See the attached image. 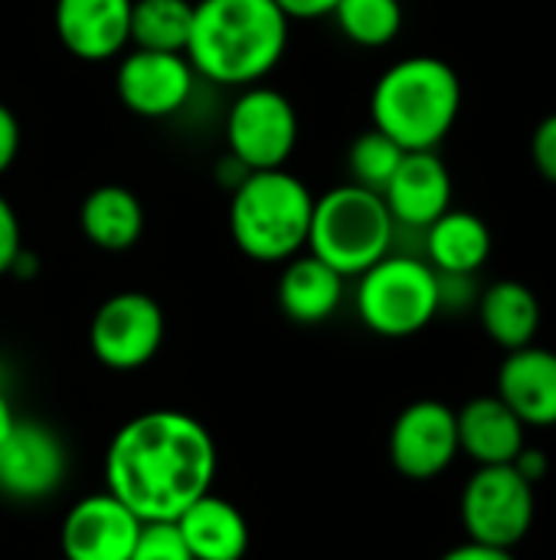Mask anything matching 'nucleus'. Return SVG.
<instances>
[{
	"label": "nucleus",
	"mask_w": 556,
	"mask_h": 560,
	"mask_svg": "<svg viewBox=\"0 0 556 560\" xmlns=\"http://www.w3.org/2000/svg\"><path fill=\"white\" fill-rule=\"evenodd\" d=\"M220 453L213 433L184 410H147L108 443L105 486L141 522H177L213 492Z\"/></svg>",
	"instance_id": "1"
},
{
	"label": "nucleus",
	"mask_w": 556,
	"mask_h": 560,
	"mask_svg": "<svg viewBox=\"0 0 556 560\" xmlns=\"http://www.w3.org/2000/svg\"><path fill=\"white\" fill-rule=\"evenodd\" d=\"M288 33L292 20L275 0H193L184 56L203 82L246 89L282 62Z\"/></svg>",
	"instance_id": "2"
},
{
	"label": "nucleus",
	"mask_w": 556,
	"mask_h": 560,
	"mask_svg": "<svg viewBox=\"0 0 556 560\" xmlns=\"http://www.w3.org/2000/svg\"><path fill=\"white\" fill-rule=\"evenodd\" d=\"M462 112V79L439 56H406L380 72L370 92L374 128L403 151H436Z\"/></svg>",
	"instance_id": "3"
},
{
	"label": "nucleus",
	"mask_w": 556,
	"mask_h": 560,
	"mask_svg": "<svg viewBox=\"0 0 556 560\" xmlns=\"http://www.w3.org/2000/svg\"><path fill=\"white\" fill-rule=\"evenodd\" d=\"M311 213V187L285 167L249 171L229 190V236L252 262H288L308 249Z\"/></svg>",
	"instance_id": "4"
},
{
	"label": "nucleus",
	"mask_w": 556,
	"mask_h": 560,
	"mask_svg": "<svg viewBox=\"0 0 556 560\" xmlns=\"http://www.w3.org/2000/svg\"><path fill=\"white\" fill-rule=\"evenodd\" d=\"M397 246V223L377 190L341 184L315 197L308 253L344 279L367 272Z\"/></svg>",
	"instance_id": "5"
},
{
	"label": "nucleus",
	"mask_w": 556,
	"mask_h": 560,
	"mask_svg": "<svg viewBox=\"0 0 556 560\" xmlns=\"http://www.w3.org/2000/svg\"><path fill=\"white\" fill-rule=\"evenodd\" d=\"M357 315L380 338L419 335L439 315V276L416 253H387L357 276Z\"/></svg>",
	"instance_id": "6"
},
{
	"label": "nucleus",
	"mask_w": 556,
	"mask_h": 560,
	"mask_svg": "<svg viewBox=\"0 0 556 560\" xmlns=\"http://www.w3.org/2000/svg\"><path fill=\"white\" fill-rule=\"evenodd\" d=\"M459 518L469 541L514 551L534 528L537 489L524 482L511 463L475 466L459 499Z\"/></svg>",
	"instance_id": "7"
},
{
	"label": "nucleus",
	"mask_w": 556,
	"mask_h": 560,
	"mask_svg": "<svg viewBox=\"0 0 556 560\" xmlns=\"http://www.w3.org/2000/svg\"><path fill=\"white\" fill-rule=\"evenodd\" d=\"M226 154L249 171L285 167L298 148V112L272 85H246L226 108Z\"/></svg>",
	"instance_id": "8"
},
{
	"label": "nucleus",
	"mask_w": 556,
	"mask_h": 560,
	"mask_svg": "<svg viewBox=\"0 0 556 560\" xmlns=\"http://www.w3.org/2000/svg\"><path fill=\"white\" fill-rule=\"evenodd\" d=\"M164 308L147 292L108 295L88 325V348L108 371H138L151 364L164 345Z\"/></svg>",
	"instance_id": "9"
},
{
	"label": "nucleus",
	"mask_w": 556,
	"mask_h": 560,
	"mask_svg": "<svg viewBox=\"0 0 556 560\" xmlns=\"http://www.w3.org/2000/svg\"><path fill=\"white\" fill-rule=\"evenodd\" d=\"M197 69L184 52H154V49H125L115 92L121 105L138 118H174L180 115L197 92Z\"/></svg>",
	"instance_id": "10"
},
{
	"label": "nucleus",
	"mask_w": 556,
	"mask_h": 560,
	"mask_svg": "<svg viewBox=\"0 0 556 560\" xmlns=\"http://www.w3.org/2000/svg\"><path fill=\"white\" fill-rule=\"evenodd\" d=\"M390 463L413 482L442 476L459 459L456 410L442 400H413L390 427Z\"/></svg>",
	"instance_id": "11"
},
{
	"label": "nucleus",
	"mask_w": 556,
	"mask_h": 560,
	"mask_svg": "<svg viewBox=\"0 0 556 560\" xmlns=\"http://www.w3.org/2000/svg\"><path fill=\"white\" fill-rule=\"evenodd\" d=\"M69 472V453L59 433L39 420H16L0 443V492L16 502L49 499Z\"/></svg>",
	"instance_id": "12"
},
{
	"label": "nucleus",
	"mask_w": 556,
	"mask_h": 560,
	"mask_svg": "<svg viewBox=\"0 0 556 560\" xmlns=\"http://www.w3.org/2000/svg\"><path fill=\"white\" fill-rule=\"evenodd\" d=\"M144 522L118 502L108 489L79 499L59 532V548L66 560H128Z\"/></svg>",
	"instance_id": "13"
},
{
	"label": "nucleus",
	"mask_w": 556,
	"mask_h": 560,
	"mask_svg": "<svg viewBox=\"0 0 556 560\" xmlns=\"http://www.w3.org/2000/svg\"><path fill=\"white\" fill-rule=\"evenodd\" d=\"M134 0H56L52 26L62 49L82 62H108L131 46Z\"/></svg>",
	"instance_id": "14"
},
{
	"label": "nucleus",
	"mask_w": 556,
	"mask_h": 560,
	"mask_svg": "<svg viewBox=\"0 0 556 560\" xmlns=\"http://www.w3.org/2000/svg\"><path fill=\"white\" fill-rule=\"evenodd\" d=\"M380 197L397 230L423 233L452 207V174L436 151H406Z\"/></svg>",
	"instance_id": "15"
},
{
	"label": "nucleus",
	"mask_w": 556,
	"mask_h": 560,
	"mask_svg": "<svg viewBox=\"0 0 556 560\" xmlns=\"http://www.w3.org/2000/svg\"><path fill=\"white\" fill-rule=\"evenodd\" d=\"M498 397L528 430L556 427V351L518 348L498 368Z\"/></svg>",
	"instance_id": "16"
},
{
	"label": "nucleus",
	"mask_w": 556,
	"mask_h": 560,
	"mask_svg": "<svg viewBox=\"0 0 556 560\" xmlns=\"http://www.w3.org/2000/svg\"><path fill=\"white\" fill-rule=\"evenodd\" d=\"M456 430L459 453H465L475 466H508L528 446V427L498 394L472 397L462 410H456Z\"/></svg>",
	"instance_id": "17"
},
{
	"label": "nucleus",
	"mask_w": 556,
	"mask_h": 560,
	"mask_svg": "<svg viewBox=\"0 0 556 560\" xmlns=\"http://www.w3.org/2000/svg\"><path fill=\"white\" fill-rule=\"evenodd\" d=\"M344 276L311 253H298L279 276V308L288 322L321 325L344 302Z\"/></svg>",
	"instance_id": "18"
},
{
	"label": "nucleus",
	"mask_w": 556,
	"mask_h": 560,
	"mask_svg": "<svg viewBox=\"0 0 556 560\" xmlns=\"http://www.w3.org/2000/svg\"><path fill=\"white\" fill-rule=\"evenodd\" d=\"M193 560H242L249 551V525L246 515L213 492L200 495L187 512L174 522Z\"/></svg>",
	"instance_id": "19"
},
{
	"label": "nucleus",
	"mask_w": 556,
	"mask_h": 560,
	"mask_svg": "<svg viewBox=\"0 0 556 560\" xmlns=\"http://www.w3.org/2000/svg\"><path fill=\"white\" fill-rule=\"evenodd\" d=\"M492 256V230L472 210H446L423 230V259L436 272L478 276Z\"/></svg>",
	"instance_id": "20"
},
{
	"label": "nucleus",
	"mask_w": 556,
	"mask_h": 560,
	"mask_svg": "<svg viewBox=\"0 0 556 560\" xmlns=\"http://www.w3.org/2000/svg\"><path fill=\"white\" fill-rule=\"evenodd\" d=\"M79 230L92 246L125 253L144 233V207L125 184H98L79 207Z\"/></svg>",
	"instance_id": "21"
},
{
	"label": "nucleus",
	"mask_w": 556,
	"mask_h": 560,
	"mask_svg": "<svg viewBox=\"0 0 556 560\" xmlns=\"http://www.w3.org/2000/svg\"><path fill=\"white\" fill-rule=\"evenodd\" d=\"M478 322L485 328V335L505 348V351H518L534 345L537 331H541V299L534 295L531 285L518 282V279H498L492 282L482 295H478Z\"/></svg>",
	"instance_id": "22"
},
{
	"label": "nucleus",
	"mask_w": 556,
	"mask_h": 560,
	"mask_svg": "<svg viewBox=\"0 0 556 560\" xmlns=\"http://www.w3.org/2000/svg\"><path fill=\"white\" fill-rule=\"evenodd\" d=\"M190 23H193V0H134L128 49L184 52Z\"/></svg>",
	"instance_id": "23"
},
{
	"label": "nucleus",
	"mask_w": 556,
	"mask_h": 560,
	"mask_svg": "<svg viewBox=\"0 0 556 560\" xmlns=\"http://www.w3.org/2000/svg\"><path fill=\"white\" fill-rule=\"evenodd\" d=\"M331 16L351 43L367 49L390 46L403 30L400 0H338Z\"/></svg>",
	"instance_id": "24"
},
{
	"label": "nucleus",
	"mask_w": 556,
	"mask_h": 560,
	"mask_svg": "<svg viewBox=\"0 0 556 560\" xmlns=\"http://www.w3.org/2000/svg\"><path fill=\"white\" fill-rule=\"evenodd\" d=\"M403 154H406V151H403L393 138H387L383 131H377V128L357 135L354 144H351V151H347L351 184L383 194V187H387L390 177L397 174Z\"/></svg>",
	"instance_id": "25"
},
{
	"label": "nucleus",
	"mask_w": 556,
	"mask_h": 560,
	"mask_svg": "<svg viewBox=\"0 0 556 560\" xmlns=\"http://www.w3.org/2000/svg\"><path fill=\"white\" fill-rule=\"evenodd\" d=\"M128 560H193L174 522H144Z\"/></svg>",
	"instance_id": "26"
},
{
	"label": "nucleus",
	"mask_w": 556,
	"mask_h": 560,
	"mask_svg": "<svg viewBox=\"0 0 556 560\" xmlns=\"http://www.w3.org/2000/svg\"><path fill=\"white\" fill-rule=\"evenodd\" d=\"M439 276V312H459L478 305V285L475 276H452V272H436Z\"/></svg>",
	"instance_id": "27"
},
{
	"label": "nucleus",
	"mask_w": 556,
	"mask_h": 560,
	"mask_svg": "<svg viewBox=\"0 0 556 560\" xmlns=\"http://www.w3.org/2000/svg\"><path fill=\"white\" fill-rule=\"evenodd\" d=\"M23 253V230L13 203L0 194V276H10L16 256Z\"/></svg>",
	"instance_id": "28"
},
{
	"label": "nucleus",
	"mask_w": 556,
	"mask_h": 560,
	"mask_svg": "<svg viewBox=\"0 0 556 560\" xmlns=\"http://www.w3.org/2000/svg\"><path fill=\"white\" fill-rule=\"evenodd\" d=\"M531 161L544 180L556 184V112L547 115L531 135Z\"/></svg>",
	"instance_id": "29"
},
{
	"label": "nucleus",
	"mask_w": 556,
	"mask_h": 560,
	"mask_svg": "<svg viewBox=\"0 0 556 560\" xmlns=\"http://www.w3.org/2000/svg\"><path fill=\"white\" fill-rule=\"evenodd\" d=\"M20 154V121L10 105L0 102V177L13 167Z\"/></svg>",
	"instance_id": "30"
},
{
	"label": "nucleus",
	"mask_w": 556,
	"mask_h": 560,
	"mask_svg": "<svg viewBox=\"0 0 556 560\" xmlns=\"http://www.w3.org/2000/svg\"><path fill=\"white\" fill-rule=\"evenodd\" d=\"M514 469H518V476L524 479V482H531L534 489L547 479V469H551V459H547V453L544 450H537V446H524L518 456H514V463H511Z\"/></svg>",
	"instance_id": "31"
},
{
	"label": "nucleus",
	"mask_w": 556,
	"mask_h": 560,
	"mask_svg": "<svg viewBox=\"0 0 556 560\" xmlns=\"http://www.w3.org/2000/svg\"><path fill=\"white\" fill-rule=\"evenodd\" d=\"M338 0H275V7L288 16V20H318V16H331Z\"/></svg>",
	"instance_id": "32"
},
{
	"label": "nucleus",
	"mask_w": 556,
	"mask_h": 560,
	"mask_svg": "<svg viewBox=\"0 0 556 560\" xmlns=\"http://www.w3.org/2000/svg\"><path fill=\"white\" fill-rule=\"evenodd\" d=\"M439 560H518V558H514V551H508V548H492V545L465 541V545H456L452 551H446Z\"/></svg>",
	"instance_id": "33"
},
{
	"label": "nucleus",
	"mask_w": 556,
	"mask_h": 560,
	"mask_svg": "<svg viewBox=\"0 0 556 560\" xmlns=\"http://www.w3.org/2000/svg\"><path fill=\"white\" fill-rule=\"evenodd\" d=\"M246 174H249V167H242V164H239L233 154H223V161L216 164V177H220V180H223L229 190H233V187H236V184H239Z\"/></svg>",
	"instance_id": "34"
},
{
	"label": "nucleus",
	"mask_w": 556,
	"mask_h": 560,
	"mask_svg": "<svg viewBox=\"0 0 556 560\" xmlns=\"http://www.w3.org/2000/svg\"><path fill=\"white\" fill-rule=\"evenodd\" d=\"M16 427V413H13V404L7 397V390L0 387V443L7 440V433Z\"/></svg>",
	"instance_id": "35"
}]
</instances>
